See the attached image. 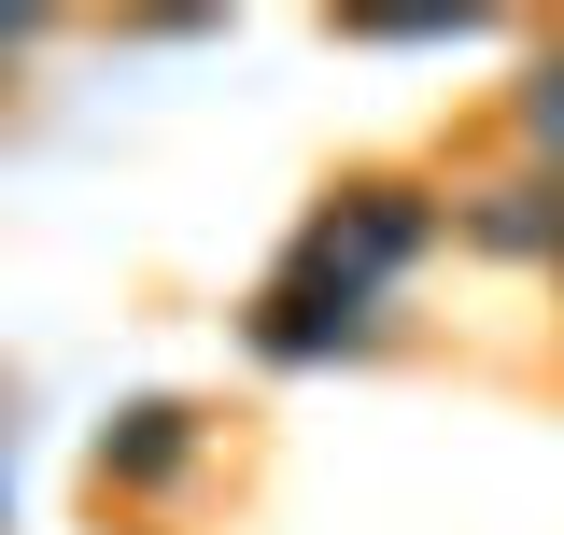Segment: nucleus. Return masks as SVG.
Here are the masks:
<instances>
[{"label": "nucleus", "mask_w": 564, "mask_h": 535, "mask_svg": "<svg viewBox=\"0 0 564 535\" xmlns=\"http://www.w3.org/2000/svg\"><path fill=\"white\" fill-rule=\"evenodd\" d=\"M480 240H508V254H551V240H564V184H494Z\"/></svg>", "instance_id": "obj_1"}, {"label": "nucleus", "mask_w": 564, "mask_h": 535, "mask_svg": "<svg viewBox=\"0 0 564 535\" xmlns=\"http://www.w3.org/2000/svg\"><path fill=\"white\" fill-rule=\"evenodd\" d=\"M14 43H29V14H0V57H14Z\"/></svg>", "instance_id": "obj_2"}]
</instances>
